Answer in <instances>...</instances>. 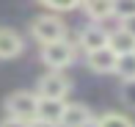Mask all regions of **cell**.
Returning a JSON list of instances; mask_svg holds the SVG:
<instances>
[{"mask_svg":"<svg viewBox=\"0 0 135 127\" xmlns=\"http://www.w3.org/2000/svg\"><path fill=\"white\" fill-rule=\"evenodd\" d=\"M6 113L20 122H36L39 119V94L36 91H14L6 97Z\"/></svg>","mask_w":135,"mask_h":127,"instance_id":"1","label":"cell"},{"mask_svg":"<svg viewBox=\"0 0 135 127\" xmlns=\"http://www.w3.org/2000/svg\"><path fill=\"white\" fill-rule=\"evenodd\" d=\"M30 33L33 39L39 41L41 47L47 44H55V41H64L66 39V28H64V20L58 14H41L30 22Z\"/></svg>","mask_w":135,"mask_h":127,"instance_id":"2","label":"cell"},{"mask_svg":"<svg viewBox=\"0 0 135 127\" xmlns=\"http://www.w3.org/2000/svg\"><path fill=\"white\" fill-rule=\"evenodd\" d=\"M36 94L39 100H64L69 94V77L64 72H47V75L39 77V86H36Z\"/></svg>","mask_w":135,"mask_h":127,"instance_id":"3","label":"cell"},{"mask_svg":"<svg viewBox=\"0 0 135 127\" xmlns=\"http://www.w3.org/2000/svg\"><path fill=\"white\" fill-rule=\"evenodd\" d=\"M41 61L50 66V72H61L64 66H69L75 61V44H72L69 39H64V41H55V44L41 47Z\"/></svg>","mask_w":135,"mask_h":127,"instance_id":"4","label":"cell"},{"mask_svg":"<svg viewBox=\"0 0 135 127\" xmlns=\"http://www.w3.org/2000/svg\"><path fill=\"white\" fill-rule=\"evenodd\" d=\"M80 47L85 50V55L97 53V50H105V47H110V33L102 25H88L80 33Z\"/></svg>","mask_w":135,"mask_h":127,"instance_id":"5","label":"cell"},{"mask_svg":"<svg viewBox=\"0 0 135 127\" xmlns=\"http://www.w3.org/2000/svg\"><path fill=\"white\" fill-rule=\"evenodd\" d=\"M85 64H88V69H91V72H97V75H108V72H116L119 55H116L110 47H105V50L88 53V55H85Z\"/></svg>","mask_w":135,"mask_h":127,"instance_id":"6","label":"cell"},{"mask_svg":"<svg viewBox=\"0 0 135 127\" xmlns=\"http://www.w3.org/2000/svg\"><path fill=\"white\" fill-rule=\"evenodd\" d=\"M88 124H94L91 111L80 102H69L64 111V119H61V127H88Z\"/></svg>","mask_w":135,"mask_h":127,"instance_id":"7","label":"cell"},{"mask_svg":"<svg viewBox=\"0 0 135 127\" xmlns=\"http://www.w3.org/2000/svg\"><path fill=\"white\" fill-rule=\"evenodd\" d=\"M22 53V36L11 28H0V58H14Z\"/></svg>","mask_w":135,"mask_h":127,"instance_id":"8","label":"cell"},{"mask_svg":"<svg viewBox=\"0 0 135 127\" xmlns=\"http://www.w3.org/2000/svg\"><path fill=\"white\" fill-rule=\"evenodd\" d=\"M66 105L69 102H64V100H39V119H44L50 124H61Z\"/></svg>","mask_w":135,"mask_h":127,"instance_id":"9","label":"cell"},{"mask_svg":"<svg viewBox=\"0 0 135 127\" xmlns=\"http://www.w3.org/2000/svg\"><path fill=\"white\" fill-rule=\"evenodd\" d=\"M110 50L116 53V55H130V53H135V36L127 33L124 28H116L113 33H110Z\"/></svg>","mask_w":135,"mask_h":127,"instance_id":"10","label":"cell"},{"mask_svg":"<svg viewBox=\"0 0 135 127\" xmlns=\"http://www.w3.org/2000/svg\"><path fill=\"white\" fill-rule=\"evenodd\" d=\"M83 8H85V14L94 22H102V20H108V17H113V3H110V0H91Z\"/></svg>","mask_w":135,"mask_h":127,"instance_id":"11","label":"cell"},{"mask_svg":"<svg viewBox=\"0 0 135 127\" xmlns=\"http://www.w3.org/2000/svg\"><path fill=\"white\" fill-rule=\"evenodd\" d=\"M116 75H119L124 83H132L135 80V53L119 58V64H116Z\"/></svg>","mask_w":135,"mask_h":127,"instance_id":"12","label":"cell"},{"mask_svg":"<svg viewBox=\"0 0 135 127\" xmlns=\"http://www.w3.org/2000/svg\"><path fill=\"white\" fill-rule=\"evenodd\" d=\"M113 17L121 22L135 17V0H113Z\"/></svg>","mask_w":135,"mask_h":127,"instance_id":"13","label":"cell"},{"mask_svg":"<svg viewBox=\"0 0 135 127\" xmlns=\"http://www.w3.org/2000/svg\"><path fill=\"white\" fill-rule=\"evenodd\" d=\"M97 127H135L124 113H105L97 119Z\"/></svg>","mask_w":135,"mask_h":127,"instance_id":"14","label":"cell"},{"mask_svg":"<svg viewBox=\"0 0 135 127\" xmlns=\"http://www.w3.org/2000/svg\"><path fill=\"white\" fill-rule=\"evenodd\" d=\"M44 8H50V11H72V8H77V3L75 0H44Z\"/></svg>","mask_w":135,"mask_h":127,"instance_id":"15","label":"cell"},{"mask_svg":"<svg viewBox=\"0 0 135 127\" xmlns=\"http://www.w3.org/2000/svg\"><path fill=\"white\" fill-rule=\"evenodd\" d=\"M121 100H124V105L135 108V80L132 83H124V88H121Z\"/></svg>","mask_w":135,"mask_h":127,"instance_id":"16","label":"cell"},{"mask_svg":"<svg viewBox=\"0 0 135 127\" xmlns=\"http://www.w3.org/2000/svg\"><path fill=\"white\" fill-rule=\"evenodd\" d=\"M0 127H30V124H25V122H20V119H11V116H6L3 122H0Z\"/></svg>","mask_w":135,"mask_h":127,"instance_id":"17","label":"cell"},{"mask_svg":"<svg viewBox=\"0 0 135 127\" xmlns=\"http://www.w3.org/2000/svg\"><path fill=\"white\" fill-rule=\"evenodd\" d=\"M121 28H124L127 33H132V36H135V17H132V20H127V22H121Z\"/></svg>","mask_w":135,"mask_h":127,"instance_id":"18","label":"cell"},{"mask_svg":"<svg viewBox=\"0 0 135 127\" xmlns=\"http://www.w3.org/2000/svg\"><path fill=\"white\" fill-rule=\"evenodd\" d=\"M30 127H61V124H50L44 119H36V122H30Z\"/></svg>","mask_w":135,"mask_h":127,"instance_id":"19","label":"cell"}]
</instances>
